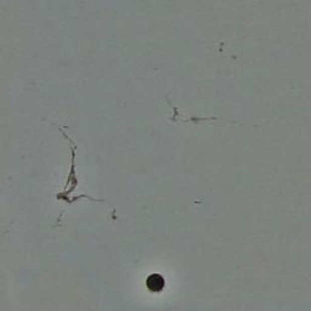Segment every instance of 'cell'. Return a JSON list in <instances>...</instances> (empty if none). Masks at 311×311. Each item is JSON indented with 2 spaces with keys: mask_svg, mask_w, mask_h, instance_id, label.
Masks as SVG:
<instances>
[{
  "mask_svg": "<svg viewBox=\"0 0 311 311\" xmlns=\"http://www.w3.org/2000/svg\"><path fill=\"white\" fill-rule=\"evenodd\" d=\"M146 287L151 293H160L166 287V280L161 273H152L146 280Z\"/></svg>",
  "mask_w": 311,
  "mask_h": 311,
  "instance_id": "3",
  "label": "cell"
},
{
  "mask_svg": "<svg viewBox=\"0 0 311 311\" xmlns=\"http://www.w3.org/2000/svg\"><path fill=\"white\" fill-rule=\"evenodd\" d=\"M173 108V116H172V120L175 123H179V122H184V123H189V122H195V123H198V122H209V120H221V122H229V123H233V124H240L238 122H235V120H229V119H221V118L219 117H202V118H183L180 116V112L179 109H178V107H174V106H172Z\"/></svg>",
  "mask_w": 311,
  "mask_h": 311,
  "instance_id": "2",
  "label": "cell"
},
{
  "mask_svg": "<svg viewBox=\"0 0 311 311\" xmlns=\"http://www.w3.org/2000/svg\"><path fill=\"white\" fill-rule=\"evenodd\" d=\"M60 131L62 132V135L65 136L66 140H68V142L71 143V153H72V160H71V171L68 173V178L67 181H66V186L63 189L62 192H59L56 195V198L60 201H66L68 197H70L71 192L76 189L78 185V177H77V172H76V153H77V147L78 146L76 145L73 140L63 131V129L60 126Z\"/></svg>",
  "mask_w": 311,
  "mask_h": 311,
  "instance_id": "1",
  "label": "cell"
}]
</instances>
